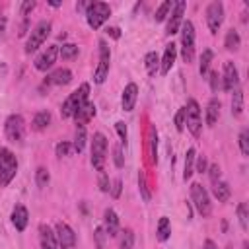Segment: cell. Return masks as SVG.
<instances>
[{"instance_id":"27","label":"cell","mask_w":249,"mask_h":249,"mask_svg":"<svg viewBox=\"0 0 249 249\" xmlns=\"http://www.w3.org/2000/svg\"><path fill=\"white\" fill-rule=\"evenodd\" d=\"M49 124H51V113H49V111H39V113H35L33 123H31L33 130H45Z\"/></svg>"},{"instance_id":"35","label":"cell","mask_w":249,"mask_h":249,"mask_svg":"<svg viewBox=\"0 0 249 249\" xmlns=\"http://www.w3.org/2000/svg\"><path fill=\"white\" fill-rule=\"evenodd\" d=\"M121 249H134V231L132 230H123L121 231V243H119Z\"/></svg>"},{"instance_id":"25","label":"cell","mask_w":249,"mask_h":249,"mask_svg":"<svg viewBox=\"0 0 249 249\" xmlns=\"http://www.w3.org/2000/svg\"><path fill=\"white\" fill-rule=\"evenodd\" d=\"M156 235H158L160 241H167V239H169V235H171V222H169L167 216H161V218L158 220Z\"/></svg>"},{"instance_id":"23","label":"cell","mask_w":249,"mask_h":249,"mask_svg":"<svg viewBox=\"0 0 249 249\" xmlns=\"http://www.w3.org/2000/svg\"><path fill=\"white\" fill-rule=\"evenodd\" d=\"M218 117H220V101H218V97H212L206 105V124L214 126Z\"/></svg>"},{"instance_id":"9","label":"cell","mask_w":249,"mask_h":249,"mask_svg":"<svg viewBox=\"0 0 249 249\" xmlns=\"http://www.w3.org/2000/svg\"><path fill=\"white\" fill-rule=\"evenodd\" d=\"M4 132L10 142H21L25 136V121L21 115H10L4 123Z\"/></svg>"},{"instance_id":"12","label":"cell","mask_w":249,"mask_h":249,"mask_svg":"<svg viewBox=\"0 0 249 249\" xmlns=\"http://www.w3.org/2000/svg\"><path fill=\"white\" fill-rule=\"evenodd\" d=\"M54 235H56L58 249H74V245H76V233H74V230L68 224L58 222L54 226Z\"/></svg>"},{"instance_id":"50","label":"cell","mask_w":249,"mask_h":249,"mask_svg":"<svg viewBox=\"0 0 249 249\" xmlns=\"http://www.w3.org/2000/svg\"><path fill=\"white\" fill-rule=\"evenodd\" d=\"M33 8H35V2H33V0H25V2L21 4V16H27Z\"/></svg>"},{"instance_id":"8","label":"cell","mask_w":249,"mask_h":249,"mask_svg":"<svg viewBox=\"0 0 249 249\" xmlns=\"http://www.w3.org/2000/svg\"><path fill=\"white\" fill-rule=\"evenodd\" d=\"M185 124L189 128V132L193 136H200V130H202V115H200V107L195 99H189L187 105H185Z\"/></svg>"},{"instance_id":"30","label":"cell","mask_w":249,"mask_h":249,"mask_svg":"<svg viewBox=\"0 0 249 249\" xmlns=\"http://www.w3.org/2000/svg\"><path fill=\"white\" fill-rule=\"evenodd\" d=\"M243 113V91L239 88L233 89V97H231V115L233 117H241Z\"/></svg>"},{"instance_id":"46","label":"cell","mask_w":249,"mask_h":249,"mask_svg":"<svg viewBox=\"0 0 249 249\" xmlns=\"http://www.w3.org/2000/svg\"><path fill=\"white\" fill-rule=\"evenodd\" d=\"M113 160H115V165H117V167H123V165H124V158H123V148H121V144H117V146L113 148Z\"/></svg>"},{"instance_id":"52","label":"cell","mask_w":249,"mask_h":249,"mask_svg":"<svg viewBox=\"0 0 249 249\" xmlns=\"http://www.w3.org/2000/svg\"><path fill=\"white\" fill-rule=\"evenodd\" d=\"M105 31H107V35H111L113 39H119V37H121V29H119V27H107Z\"/></svg>"},{"instance_id":"41","label":"cell","mask_w":249,"mask_h":249,"mask_svg":"<svg viewBox=\"0 0 249 249\" xmlns=\"http://www.w3.org/2000/svg\"><path fill=\"white\" fill-rule=\"evenodd\" d=\"M237 218H239L241 230H247V204L245 202H239L237 204Z\"/></svg>"},{"instance_id":"44","label":"cell","mask_w":249,"mask_h":249,"mask_svg":"<svg viewBox=\"0 0 249 249\" xmlns=\"http://www.w3.org/2000/svg\"><path fill=\"white\" fill-rule=\"evenodd\" d=\"M175 128H177L179 132H183V128H185V107H181V109L175 113Z\"/></svg>"},{"instance_id":"47","label":"cell","mask_w":249,"mask_h":249,"mask_svg":"<svg viewBox=\"0 0 249 249\" xmlns=\"http://www.w3.org/2000/svg\"><path fill=\"white\" fill-rule=\"evenodd\" d=\"M208 177H210V181L212 183H216V181H220V175H222V169H220V165L218 163H212L208 169Z\"/></svg>"},{"instance_id":"7","label":"cell","mask_w":249,"mask_h":249,"mask_svg":"<svg viewBox=\"0 0 249 249\" xmlns=\"http://www.w3.org/2000/svg\"><path fill=\"white\" fill-rule=\"evenodd\" d=\"M105 161H107V138L105 134L95 132L91 140V165L101 173L105 169Z\"/></svg>"},{"instance_id":"54","label":"cell","mask_w":249,"mask_h":249,"mask_svg":"<svg viewBox=\"0 0 249 249\" xmlns=\"http://www.w3.org/2000/svg\"><path fill=\"white\" fill-rule=\"evenodd\" d=\"M204 249H218V247H216V243L212 239H206L204 241Z\"/></svg>"},{"instance_id":"24","label":"cell","mask_w":249,"mask_h":249,"mask_svg":"<svg viewBox=\"0 0 249 249\" xmlns=\"http://www.w3.org/2000/svg\"><path fill=\"white\" fill-rule=\"evenodd\" d=\"M214 187H212V193H214V196L218 198V202H226L228 198H230V195H231V189H230V185L226 183V181H216V183H212Z\"/></svg>"},{"instance_id":"10","label":"cell","mask_w":249,"mask_h":249,"mask_svg":"<svg viewBox=\"0 0 249 249\" xmlns=\"http://www.w3.org/2000/svg\"><path fill=\"white\" fill-rule=\"evenodd\" d=\"M109 66H111V51L105 41H99V64L93 72V82L103 84L109 76Z\"/></svg>"},{"instance_id":"39","label":"cell","mask_w":249,"mask_h":249,"mask_svg":"<svg viewBox=\"0 0 249 249\" xmlns=\"http://www.w3.org/2000/svg\"><path fill=\"white\" fill-rule=\"evenodd\" d=\"M208 84H210V89L216 93V91L220 89V86H222V76H220L216 70H210V72H208Z\"/></svg>"},{"instance_id":"5","label":"cell","mask_w":249,"mask_h":249,"mask_svg":"<svg viewBox=\"0 0 249 249\" xmlns=\"http://www.w3.org/2000/svg\"><path fill=\"white\" fill-rule=\"evenodd\" d=\"M191 200L196 208V212L202 218H208L212 214V202H210V195L208 191L200 185V183H193L191 185Z\"/></svg>"},{"instance_id":"11","label":"cell","mask_w":249,"mask_h":249,"mask_svg":"<svg viewBox=\"0 0 249 249\" xmlns=\"http://www.w3.org/2000/svg\"><path fill=\"white\" fill-rule=\"evenodd\" d=\"M222 21H224V4L220 0L210 2L206 8V23H208V29L212 35L218 33V29L222 27Z\"/></svg>"},{"instance_id":"55","label":"cell","mask_w":249,"mask_h":249,"mask_svg":"<svg viewBox=\"0 0 249 249\" xmlns=\"http://www.w3.org/2000/svg\"><path fill=\"white\" fill-rule=\"evenodd\" d=\"M49 6H53V8H58V6H60V2H56V0H49Z\"/></svg>"},{"instance_id":"15","label":"cell","mask_w":249,"mask_h":249,"mask_svg":"<svg viewBox=\"0 0 249 249\" xmlns=\"http://www.w3.org/2000/svg\"><path fill=\"white\" fill-rule=\"evenodd\" d=\"M56 56H58V45L47 47V49L35 58V68H37L39 72H47V70L56 62Z\"/></svg>"},{"instance_id":"18","label":"cell","mask_w":249,"mask_h":249,"mask_svg":"<svg viewBox=\"0 0 249 249\" xmlns=\"http://www.w3.org/2000/svg\"><path fill=\"white\" fill-rule=\"evenodd\" d=\"M175 56H177V45L175 43H167L165 49H163V56L160 58V72L163 76L171 70V66L175 62Z\"/></svg>"},{"instance_id":"40","label":"cell","mask_w":249,"mask_h":249,"mask_svg":"<svg viewBox=\"0 0 249 249\" xmlns=\"http://www.w3.org/2000/svg\"><path fill=\"white\" fill-rule=\"evenodd\" d=\"M239 150L243 156H249V130L247 128L239 132Z\"/></svg>"},{"instance_id":"36","label":"cell","mask_w":249,"mask_h":249,"mask_svg":"<svg viewBox=\"0 0 249 249\" xmlns=\"http://www.w3.org/2000/svg\"><path fill=\"white\" fill-rule=\"evenodd\" d=\"M49 181H51V175H49V169L47 167H37V171H35V183H37V187H47L49 185Z\"/></svg>"},{"instance_id":"42","label":"cell","mask_w":249,"mask_h":249,"mask_svg":"<svg viewBox=\"0 0 249 249\" xmlns=\"http://www.w3.org/2000/svg\"><path fill=\"white\" fill-rule=\"evenodd\" d=\"M138 187H140V195H142V198L148 202V200H150V191H148V187H146V175H144V171L138 173Z\"/></svg>"},{"instance_id":"34","label":"cell","mask_w":249,"mask_h":249,"mask_svg":"<svg viewBox=\"0 0 249 249\" xmlns=\"http://www.w3.org/2000/svg\"><path fill=\"white\" fill-rule=\"evenodd\" d=\"M212 56H214V53H212L210 49L202 51V54H200V66H198L200 76H206V74L210 72V62H212Z\"/></svg>"},{"instance_id":"19","label":"cell","mask_w":249,"mask_h":249,"mask_svg":"<svg viewBox=\"0 0 249 249\" xmlns=\"http://www.w3.org/2000/svg\"><path fill=\"white\" fill-rule=\"evenodd\" d=\"M27 222H29V212L23 204H16L14 210H12V224L18 231H23L27 228Z\"/></svg>"},{"instance_id":"38","label":"cell","mask_w":249,"mask_h":249,"mask_svg":"<svg viewBox=\"0 0 249 249\" xmlns=\"http://www.w3.org/2000/svg\"><path fill=\"white\" fill-rule=\"evenodd\" d=\"M54 152H56V156H58V158H62V156H70V154L74 152V146H72V142L62 140V142H58V144H56Z\"/></svg>"},{"instance_id":"51","label":"cell","mask_w":249,"mask_h":249,"mask_svg":"<svg viewBox=\"0 0 249 249\" xmlns=\"http://www.w3.org/2000/svg\"><path fill=\"white\" fill-rule=\"evenodd\" d=\"M109 191H111V195H113L115 198H119V196H121V179H115V181H113V187H111Z\"/></svg>"},{"instance_id":"48","label":"cell","mask_w":249,"mask_h":249,"mask_svg":"<svg viewBox=\"0 0 249 249\" xmlns=\"http://www.w3.org/2000/svg\"><path fill=\"white\" fill-rule=\"evenodd\" d=\"M195 171H198V173H204L206 169H208V161H206V156H196L195 158Z\"/></svg>"},{"instance_id":"26","label":"cell","mask_w":249,"mask_h":249,"mask_svg":"<svg viewBox=\"0 0 249 249\" xmlns=\"http://www.w3.org/2000/svg\"><path fill=\"white\" fill-rule=\"evenodd\" d=\"M224 47H226L230 53H235V51L241 47V39H239V33H237L235 29H228L226 39H224Z\"/></svg>"},{"instance_id":"37","label":"cell","mask_w":249,"mask_h":249,"mask_svg":"<svg viewBox=\"0 0 249 249\" xmlns=\"http://www.w3.org/2000/svg\"><path fill=\"white\" fill-rule=\"evenodd\" d=\"M171 6H173V2H169V0L161 2V4H160V8L156 10V16H154V19H156V21H163V19L169 16V12H171Z\"/></svg>"},{"instance_id":"28","label":"cell","mask_w":249,"mask_h":249,"mask_svg":"<svg viewBox=\"0 0 249 249\" xmlns=\"http://www.w3.org/2000/svg\"><path fill=\"white\" fill-rule=\"evenodd\" d=\"M195 158H196V150L189 148L185 154V171H183V179H191V175L195 173Z\"/></svg>"},{"instance_id":"2","label":"cell","mask_w":249,"mask_h":249,"mask_svg":"<svg viewBox=\"0 0 249 249\" xmlns=\"http://www.w3.org/2000/svg\"><path fill=\"white\" fill-rule=\"evenodd\" d=\"M18 173V160L10 148H0V187H8Z\"/></svg>"},{"instance_id":"53","label":"cell","mask_w":249,"mask_h":249,"mask_svg":"<svg viewBox=\"0 0 249 249\" xmlns=\"http://www.w3.org/2000/svg\"><path fill=\"white\" fill-rule=\"evenodd\" d=\"M4 31H6V16L0 14V37L4 35Z\"/></svg>"},{"instance_id":"6","label":"cell","mask_w":249,"mask_h":249,"mask_svg":"<svg viewBox=\"0 0 249 249\" xmlns=\"http://www.w3.org/2000/svg\"><path fill=\"white\" fill-rule=\"evenodd\" d=\"M49 35H51V21H47V19L39 21V23L31 29V33H29V37H27V41H25V53H27V54L35 53V51L47 41Z\"/></svg>"},{"instance_id":"22","label":"cell","mask_w":249,"mask_h":249,"mask_svg":"<svg viewBox=\"0 0 249 249\" xmlns=\"http://www.w3.org/2000/svg\"><path fill=\"white\" fill-rule=\"evenodd\" d=\"M103 230H105L107 237H109V235L115 237L117 231H119V216L115 214L113 208H107L105 214H103Z\"/></svg>"},{"instance_id":"17","label":"cell","mask_w":249,"mask_h":249,"mask_svg":"<svg viewBox=\"0 0 249 249\" xmlns=\"http://www.w3.org/2000/svg\"><path fill=\"white\" fill-rule=\"evenodd\" d=\"M136 99H138V86L134 82L126 84L124 89H123V95H121V105L124 111H132L134 105H136Z\"/></svg>"},{"instance_id":"1","label":"cell","mask_w":249,"mask_h":249,"mask_svg":"<svg viewBox=\"0 0 249 249\" xmlns=\"http://www.w3.org/2000/svg\"><path fill=\"white\" fill-rule=\"evenodd\" d=\"M88 95H89V84H82L76 91H72V93L64 99L62 107H60V115H62V119H70V117H74V113L88 101Z\"/></svg>"},{"instance_id":"33","label":"cell","mask_w":249,"mask_h":249,"mask_svg":"<svg viewBox=\"0 0 249 249\" xmlns=\"http://www.w3.org/2000/svg\"><path fill=\"white\" fill-rule=\"evenodd\" d=\"M74 152H82L84 150V146H86V126H82V124H76V136H74Z\"/></svg>"},{"instance_id":"20","label":"cell","mask_w":249,"mask_h":249,"mask_svg":"<svg viewBox=\"0 0 249 249\" xmlns=\"http://www.w3.org/2000/svg\"><path fill=\"white\" fill-rule=\"evenodd\" d=\"M39 241H41V249H58L56 235L47 224L39 226Z\"/></svg>"},{"instance_id":"49","label":"cell","mask_w":249,"mask_h":249,"mask_svg":"<svg viewBox=\"0 0 249 249\" xmlns=\"http://www.w3.org/2000/svg\"><path fill=\"white\" fill-rule=\"evenodd\" d=\"M99 189H101L103 193H109V189H111V185H109V177L105 175V171L99 173Z\"/></svg>"},{"instance_id":"32","label":"cell","mask_w":249,"mask_h":249,"mask_svg":"<svg viewBox=\"0 0 249 249\" xmlns=\"http://www.w3.org/2000/svg\"><path fill=\"white\" fill-rule=\"evenodd\" d=\"M144 66H146V72L150 74V76H156V72H158V68H160V56L152 51V53H148L146 56H144Z\"/></svg>"},{"instance_id":"45","label":"cell","mask_w":249,"mask_h":249,"mask_svg":"<svg viewBox=\"0 0 249 249\" xmlns=\"http://www.w3.org/2000/svg\"><path fill=\"white\" fill-rule=\"evenodd\" d=\"M115 128H117V134H119V138H121V142H123V144H126V136H128V130H126V124H124L123 121H117V123H115Z\"/></svg>"},{"instance_id":"3","label":"cell","mask_w":249,"mask_h":249,"mask_svg":"<svg viewBox=\"0 0 249 249\" xmlns=\"http://www.w3.org/2000/svg\"><path fill=\"white\" fill-rule=\"evenodd\" d=\"M111 18V8L105 2H91L86 8V21L91 29H99Z\"/></svg>"},{"instance_id":"16","label":"cell","mask_w":249,"mask_h":249,"mask_svg":"<svg viewBox=\"0 0 249 249\" xmlns=\"http://www.w3.org/2000/svg\"><path fill=\"white\" fill-rule=\"evenodd\" d=\"M72 82V72L68 68H56L45 78V86H66Z\"/></svg>"},{"instance_id":"31","label":"cell","mask_w":249,"mask_h":249,"mask_svg":"<svg viewBox=\"0 0 249 249\" xmlns=\"http://www.w3.org/2000/svg\"><path fill=\"white\" fill-rule=\"evenodd\" d=\"M78 53H80V49H78V45H74V43H64V45L58 49V56H60L62 60H72V58L78 56Z\"/></svg>"},{"instance_id":"21","label":"cell","mask_w":249,"mask_h":249,"mask_svg":"<svg viewBox=\"0 0 249 249\" xmlns=\"http://www.w3.org/2000/svg\"><path fill=\"white\" fill-rule=\"evenodd\" d=\"M93 117H95V105H93L91 101H86V103H84V105L74 113L76 124H82V126H86Z\"/></svg>"},{"instance_id":"13","label":"cell","mask_w":249,"mask_h":249,"mask_svg":"<svg viewBox=\"0 0 249 249\" xmlns=\"http://www.w3.org/2000/svg\"><path fill=\"white\" fill-rule=\"evenodd\" d=\"M185 8H187V4H185L183 0L173 2V6H171V14H169V19H167V27H165V33H167V35H173V33H177V31L181 29Z\"/></svg>"},{"instance_id":"43","label":"cell","mask_w":249,"mask_h":249,"mask_svg":"<svg viewBox=\"0 0 249 249\" xmlns=\"http://www.w3.org/2000/svg\"><path fill=\"white\" fill-rule=\"evenodd\" d=\"M93 237H95V245H97V249H103V247H105V237H107L103 226H97V228H95Z\"/></svg>"},{"instance_id":"14","label":"cell","mask_w":249,"mask_h":249,"mask_svg":"<svg viewBox=\"0 0 249 249\" xmlns=\"http://www.w3.org/2000/svg\"><path fill=\"white\" fill-rule=\"evenodd\" d=\"M222 88H224V91H233L235 88H239V72H237V66L231 60H228L224 64Z\"/></svg>"},{"instance_id":"29","label":"cell","mask_w":249,"mask_h":249,"mask_svg":"<svg viewBox=\"0 0 249 249\" xmlns=\"http://www.w3.org/2000/svg\"><path fill=\"white\" fill-rule=\"evenodd\" d=\"M148 146H150V161H158V132L154 126L148 128Z\"/></svg>"},{"instance_id":"4","label":"cell","mask_w":249,"mask_h":249,"mask_svg":"<svg viewBox=\"0 0 249 249\" xmlns=\"http://www.w3.org/2000/svg\"><path fill=\"white\" fill-rule=\"evenodd\" d=\"M181 58L187 64L195 60V25L189 19L181 23Z\"/></svg>"}]
</instances>
